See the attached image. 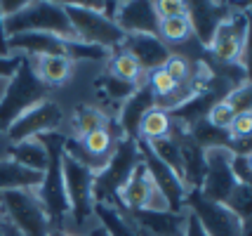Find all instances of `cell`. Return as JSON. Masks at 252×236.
<instances>
[{"instance_id": "obj_1", "label": "cell", "mask_w": 252, "mask_h": 236, "mask_svg": "<svg viewBox=\"0 0 252 236\" xmlns=\"http://www.w3.org/2000/svg\"><path fill=\"white\" fill-rule=\"evenodd\" d=\"M64 139L66 137L59 135V133H45V135L38 137V142L47 151V168L43 172V182H40L35 196L43 205L50 232H64V220L68 215V201H66L64 189V168H62Z\"/></svg>"}, {"instance_id": "obj_2", "label": "cell", "mask_w": 252, "mask_h": 236, "mask_svg": "<svg viewBox=\"0 0 252 236\" xmlns=\"http://www.w3.org/2000/svg\"><path fill=\"white\" fill-rule=\"evenodd\" d=\"M139 149L134 139L121 137L113 151H111L106 166L94 172V182H92V203H101V205H111L118 213H125L121 203V189L125 182L130 180L132 170L139 163Z\"/></svg>"}, {"instance_id": "obj_3", "label": "cell", "mask_w": 252, "mask_h": 236, "mask_svg": "<svg viewBox=\"0 0 252 236\" xmlns=\"http://www.w3.org/2000/svg\"><path fill=\"white\" fill-rule=\"evenodd\" d=\"M50 90L52 88H47L43 80L35 76L33 62H29V57H24L17 73L12 76L5 92L0 95V137L7 133V128L22 113H26L31 106L47 100Z\"/></svg>"}, {"instance_id": "obj_4", "label": "cell", "mask_w": 252, "mask_h": 236, "mask_svg": "<svg viewBox=\"0 0 252 236\" xmlns=\"http://www.w3.org/2000/svg\"><path fill=\"white\" fill-rule=\"evenodd\" d=\"M5 38L17 34H50L62 40H78L59 2H29L22 12L5 19Z\"/></svg>"}, {"instance_id": "obj_5", "label": "cell", "mask_w": 252, "mask_h": 236, "mask_svg": "<svg viewBox=\"0 0 252 236\" xmlns=\"http://www.w3.org/2000/svg\"><path fill=\"white\" fill-rule=\"evenodd\" d=\"M0 210L5 222H10L22 236H47V217L38 196L29 189L2 191L0 194Z\"/></svg>"}, {"instance_id": "obj_6", "label": "cell", "mask_w": 252, "mask_h": 236, "mask_svg": "<svg viewBox=\"0 0 252 236\" xmlns=\"http://www.w3.org/2000/svg\"><path fill=\"white\" fill-rule=\"evenodd\" d=\"M64 14L71 22V29L80 43H88V45H99L104 50L109 47H118L123 45V34L116 24L111 22L109 17H104V12H92V10H80L71 2H59Z\"/></svg>"}, {"instance_id": "obj_7", "label": "cell", "mask_w": 252, "mask_h": 236, "mask_svg": "<svg viewBox=\"0 0 252 236\" xmlns=\"http://www.w3.org/2000/svg\"><path fill=\"white\" fill-rule=\"evenodd\" d=\"M62 168H64V189L66 201H68V215L73 220L76 229H83L88 217L92 215V182H94V170L88 166L78 163L76 158L64 154L62 158Z\"/></svg>"}, {"instance_id": "obj_8", "label": "cell", "mask_w": 252, "mask_h": 236, "mask_svg": "<svg viewBox=\"0 0 252 236\" xmlns=\"http://www.w3.org/2000/svg\"><path fill=\"white\" fill-rule=\"evenodd\" d=\"M184 208H189V213L196 215V220L200 222V227L205 229L208 236H241L243 234V225L245 222H241L226 205L208 201L198 189L187 191Z\"/></svg>"}, {"instance_id": "obj_9", "label": "cell", "mask_w": 252, "mask_h": 236, "mask_svg": "<svg viewBox=\"0 0 252 236\" xmlns=\"http://www.w3.org/2000/svg\"><path fill=\"white\" fill-rule=\"evenodd\" d=\"M137 149H139V158H142L144 168H146L149 177H151V184H154V189L160 194V199L165 201L167 210H170V213H182V210H184V199H187L184 182L179 180L167 166H163V163L158 161V156L151 151V146L146 144V142L139 139V142H137Z\"/></svg>"}, {"instance_id": "obj_10", "label": "cell", "mask_w": 252, "mask_h": 236, "mask_svg": "<svg viewBox=\"0 0 252 236\" xmlns=\"http://www.w3.org/2000/svg\"><path fill=\"white\" fill-rule=\"evenodd\" d=\"M64 121V113L59 109V104L52 100H45L40 104L31 106L26 113H22L14 123L7 128V137L12 144L17 142H29L45 133H57V128Z\"/></svg>"}, {"instance_id": "obj_11", "label": "cell", "mask_w": 252, "mask_h": 236, "mask_svg": "<svg viewBox=\"0 0 252 236\" xmlns=\"http://www.w3.org/2000/svg\"><path fill=\"white\" fill-rule=\"evenodd\" d=\"M210 47L221 64H238L243 50L248 47V12H236L229 19H224L212 35Z\"/></svg>"}, {"instance_id": "obj_12", "label": "cell", "mask_w": 252, "mask_h": 236, "mask_svg": "<svg viewBox=\"0 0 252 236\" xmlns=\"http://www.w3.org/2000/svg\"><path fill=\"white\" fill-rule=\"evenodd\" d=\"M229 149H205V177L200 184V194L212 203H224L233 189V175L229 170Z\"/></svg>"}, {"instance_id": "obj_13", "label": "cell", "mask_w": 252, "mask_h": 236, "mask_svg": "<svg viewBox=\"0 0 252 236\" xmlns=\"http://www.w3.org/2000/svg\"><path fill=\"white\" fill-rule=\"evenodd\" d=\"M130 220L142 236H184L187 229V213L144 208L130 213Z\"/></svg>"}, {"instance_id": "obj_14", "label": "cell", "mask_w": 252, "mask_h": 236, "mask_svg": "<svg viewBox=\"0 0 252 236\" xmlns=\"http://www.w3.org/2000/svg\"><path fill=\"white\" fill-rule=\"evenodd\" d=\"M113 24L125 35H158V17L154 12V2L134 0V2H118V10L113 17Z\"/></svg>"}, {"instance_id": "obj_15", "label": "cell", "mask_w": 252, "mask_h": 236, "mask_svg": "<svg viewBox=\"0 0 252 236\" xmlns=\"http://www.w3.org/2000/svg\"><path fill=\"white\" fill-rule=\"evenodd\" d=\"M187 17L191 22V29L196 31L203 45L212 43V35L220 29L224 19H229V7L224 2H187Z\"/></svg>"}, {"instance_id": "obj_16", "label": "cell", "mask_w": 252, "mask_h": 236, "mask_svg": "<svg viewBox=\"0 0 252 236\" xmlns=\"http://www.w3.org/2000/svg\"><path fill=\"white\" fill-rule=\"evenodd\" d=\"M125 43V52H130L142 71H154V68H160L167 62V47L160 43L158 35H142V34H134V35H125L123 38Z\"/></svg>"}, {"instance_id": "obj_17", "label": "cell", "mask_w": 252, "mask_h": 236, "mask_svg": "<svg viewBox=\"0 0 252 236\" xmlns=\"http://www.w3.org/2000/svg\"><path fill=\"white\" fill-rule=\"evenodd\" d=\"M179 146V156H182V168H184V187L189 189H200L203 177H205V149L198 146L187 130H179L175 137Z\"/></svg>"}, {"instance_id": "obj_18", "label": "cell", "mask_w": 252, "mask_h": 236, "mask_svg": "<svg viewBox=\"0 0 252 236\" xmlns=\"http://www.w3.org/2000/svg\"><path fill=\"white\" fill-rule=\"evenodd\" d=\"M154 104H156V97L154 92L149 90V85H139L130 100H125L121 111V123H118L123 137L134 139V142L139 139V123H142L144 113L149 109H154Z\"/></svg>"}, {"instance_id": "obj_19", "label": "cell", "mask_w": 252, "mask_h": 236, "mask_svg": "<svg viewBox=\"0 0 252 236\" xmlns=\"http://www.w3.org/2000/svg\"><path fill=\"white\" fill-rule=\"evenodd\" d=\"M154 184L151 177L144 168V163L139 161L137 168L132 170L130 180L125 182V187L121 189V203L125 213H134V210H144V208H151V199H154Z\"/></svg>"}, {"instance_id": "obj_20", "label": "cell", "mask_w": 252, "mask_h": 236, "mask_svg": "<svg viewBox=\"0 0 252 236\" xmlns=\"http://www.w3.org/2000/svg\"><path fill=\"white\" fill-rule=\"evenodd\" d=\"M12 50H19V52H29L35 57H55L64 52V40L50 34H17L7 38V52Z\"/></svg>"}, {"instance_id": "obj_21", "label": "cell", "mask_w": 252, "mask_h": 236, "mask_svg": "<svg viewBox=\"0 0 252 236\" xmlns=\"http://www.w3.org/2000/svg\"><path fill=\"white\" fill-rule=\"evenodd\" d=\"M43 182V172H35L14 163V161H0V194L2 191H22L38 189Z\"/></svg>"}, {"instance_id": "obj_22", "label": "cell", "mask_w": 252, "mask_h": 236, "mask_svg": "<svg viewBox=\"0 0 252 236\" xmlns=\"http://www.w3.org/2000/svg\"><path fill=\"white\" fill-rule=\"evenodd\" d=\"M35 76L43 80L47 88L64 85L73 76V62L68 57L55 55V57H38V62H33Z\"/></svg>"}, {"instance_id": "obj_23", "label": "cell", "mask_w": 252, "mask_h": 236, "mask_svg": "<svg viewBox=\"0 0 252 236\" xmlns=\"http://www.w3.org/2000/svg\"><path fill=\"white\" fill-rule=\"evenodd\" d=\"M7 156H10V161H14V163H19V166L29 170H35V172H45V168H47V151L38 139L10 144L7 146Z\"/></svg>"}, {"instance_id": "obj_24", "label": "cell", "mask_w": 252, "mask_h": 236, "mask_svg": "<svg viewBox=\"0 0 252 236\" xmlns=\"http://www.w3.org/2000/svg\"><path fill=\"white\" fill-rule=\"evenodd\" d=\"M170 133H172V116H170V111H165L160 106H154V109H149L144 113L142 123H139V139L142 142L151 144V142L170 137Z\"/></svg>"}, {"instance_id": "obj_25", "label": "cell", "mask_w": 252, "mask_h": 236, "mask_svg": "<svg viewBox=\"0 0 252 236\" xmlns=\"http://www.w3.org/2000/svg\"><path fill=\"white\" fill-rule=\"evenodd\" d=\"M92 213H97L99 222H101V229L106 232V236H142L139 229L132 225V220L127 215L118 213V210L111 208V205L94 203V205H92Z\"/></svg>"}, {"instance_id": "obj_26", "label": "cell", "mask_w": 252, "mask_h": 236, "mask_svg": "<svg viewBox=\"0 0 252 236\" xmlns=\"http://www.w3.org/2000/svg\"><path fill=\"white\" fill-rule=\"evenodd\" d=\"M116 139L118 137H113L109 128H104V130H94V133H90V135L80 137V144L83 149L88 151L92 158H97V161H109L111 151H113V146H116Z\"/></svg>"}, {"instance_id": "obj_27", "label": "cell", "mask_w": 252, "mask_h": 236, "mask_svg": "<svg viewBox=\"0 0 252 236\" xmlns=\"http://www.w3.org/2000/svg\"><path fill=\"white\" fill-rule=\"evenodd\" d=\"M109 73L113 76V78L137 85V80H139V76H142V68H139L137 59H134L130 52L118 50L116 55L111 57V62H109Z\"/></svg>"}, {"instance_id": "obj_28", "label": "cell", "mask_w": 252, "mask_h": 236, "mask_svg": "<svg viewBox=\"0 0 252 236\" xmlns=\"http://www.w3.org/2000/svg\"><path fill=\"white\" fill-rule=\"evenodd\" d=\"M73 121H76V128L80 137L90 135V133H94V130H104V128H109V118H106V113L94 109V106H85V104H80L73 113Z\"/></svg>"}, {"instance_id": "obj_29", "label": "cell", "mask_w": 252, "mask_h": 236, "mask_svg": "<svg viewBox=\"0 0 252 236\" xmlns=\"http://www.w3.org/2000/svg\"><path fill=\"white\" fill-rule=\"evenodd\" d=\"M226 205L231 213L236 215L241 222H250V213H252V189L245 184H233L231 194L226 196V201L221 203Z\"/></svg>"}, {"instance_id": "obj_30", "label": "cell", "mask_w": 252, "mask_h": 236, "mask_svg": "<svg viewBox=\"0 0 252 236\" xmlns=\"http://www.w3.org/2000/svg\"><path fill=\"white\" fill-rule=\"evenodd\" d=\"M64 52L66 57L76 64V62H104L109 57V50L99 45H88V43H80V40H64Z\"/></svg>"}, {"instance_id": "obj_31", "label": "cell", "mask_w": 252, "mask_h": 236, "mask_svg": "<svg viewBox=\"0 0 252 236\" xmlns=\"http://www.w3.org/2000/svg\"><path fill=\"white\" fill-rule=\"evenodd\" d=\"M189 34H191V22H189L187 14L172 17V19H160V24H158V38L172 40V43L187 40Z\"/></svg>"}, {"instance_id": "obj_32", "label": "cell", "mask_w": 252, "mask_h": 236, "mask_svg": "<svg viewBox=\"0 0 252 236\" xmlns=\"http://www.w3.org/2000/svg\"><path fill=\"white\" fill-rule=\"evenodd\" d=\"M97 85H99V88H104V92H106V97H109L111 101H125V100H130L132 95H134V90L139 88V85H132V83H125V80L113 78L111 73L99 76Z\"/></svg>"}, {"instance_id": "obj_33", "label": "cell", "mask_w": 252, "mask_h": 236, "mask_svg": "<svg viewBox=\"0 0 252 236\" xmlns=\"http://www.w3.org/2000/svg\"><path fill=\"white\" fill-rule=\"evenodd\" d=\"M149 90L154 92V97H172L177 92V83L167 73H165V68H154V71H149ZM160 100H156V101H160Z\"/></svg>"}, {"instance_id": "obj_34", "label": "cell", "mask_w": 252, "mask_h": 236, "mask_svg": "<svg viewBox=\"0 0 252 236\" xmlns=\"http://www.w3.org/2000/svg\"><path fill=\"white\" fill-rule=\"evenodd\" d=\"M163 68H165V73L177 83V88L184 85V83L191 78V62H189L184 55H170L167 62L163 64Z\"/></svg>"}, {"instance_id": "obj_35", "label": "cell", "mask_w": 252, "mask_h": 236, "mask_svg": "<svg viewBox=\"0 0 252 236\" xmlns=\"http://www.w3.org/2000/svg\"><path fill=\"white\" fill-rule=\"evenodd\" d=\"M224 101H226L231 109H233V113H245V111H250V106H252L250 83L245 80L243 85H236L233 90H229L226 95H224Z\"/></svg>"}, {"instance_id": "obj_36", "label": "cell", "mask_w": 252, "mask_h": 236, "mask_svg": "<svg viewBox=\"0 0 252 236\" xmlns=\"http://www.w3.org/2000/svg\"><path fill=\"white\" fill-rule=\"evenodd\" d=\"M233 118H236V113H233V109H231L224 100H220L217 104H212L208 116H205V121H208L210 125H215V128H220V130H229L231 123H233Z\"/></svg>"}, {"instance_id": "obj_37", "label": "cell", "mask_w": 252, "mask_h": 236, "mask_svg": "<svg viewBox=\"0 0 252 236\" xmlns=\"http://www.w3.org/2000/svg\"><path fill=\"white\" fill-rule=\"evenodd\" d=\"M229 170H231V175H233V180H236V184L250 187V180H252V158L250 156H245V154H231Z\"/></svg>"}, {"instance_id": "obj_38", "label": "cell", "mask_w": 252, "mask_h": 236, "mask_svg": "<svg viewBox=\"0 0 252 236\" xmlns=\"http://www.w3.org/2000/svg\"><path fill=\"white\" fill-rule=\"evenodd\" d=\"M154 12L160 19H172V17H184L187 14V2H179V0H160L154 2Z\"/></svg>"}, {"instance_id": "obj_39", "label": "cell", "mask_w": 252, "mask_h": 236, "mask_svg": "<svg viewBox=\"0 0 252 236\" xmlns=\"http://www.w3.org/2000/svg\"><path fill=\"white\" fill-rule=\"evenodd\" d=\"M231 137L236 139H250V133H252V113L245 111V113H236L233 123L229 128Z\"/></svg>"}, {"instance_id": "obj_40", "label": "cell", "mask_w": 252, "mask_h": 236, "mask_svg": "<svg viewBox=\"0 0 252 236\" xmlns=\"http://www.w3.org/2000/svg\"><path fill=\"white\" fill-rule=\"evenodd\" d=\"M24 55H7L0 57V78H12L17 73V68L22 64Z\"/></svg>"}, {"instance_id": "obj_41", "label": "cell", "mask_w": 252, "mask_h": 236, "mask_svg": "<svg viewBox=\"0 0 252 236\" xmlns=\"http://www.w3.org/2000/svg\"><path fill=\"white\" fill-rule=\"evenodd\" d=\"M26 5H29V0H2V2H0V14H2V19L14 17V14L22 12Z\"/></svg>"}, {"instance_id": "obj_42", "label": "cell", "mask_w": 252, "mask_h": 236, "mask_svg": "<svg viewBox=\"0 0 252 236\" xmlns=\"http://www.w3.org/2000/svg\"><path fill=\"white\" fill-rule=\"evenodd\" d=\"M5 19H2V14H0V57H7V38H5Z\"/></svg>"}, {"instance_id": "obj_43", "label": "cell", "mask_w": 252, "mask_h": 236, "mask_svg": "<svg viewBox=\"0 0 252 236\" xmlns=\"http://www.w3.org/2000/svg\"><path fill=\"white\" fill-rule=\"evenodd\" d=\"M0 236H22V234H19L10 222H5V220H2V225H0Z\"/></svg>"}, {"instance_id": "obj_44", "label": "cell", "mask_w": 252, "mask_h": 236, "mask_svg": "<svg viewBox=\"0 0 252 236\" xmlns=\"http://www.w3.org/2000/svg\"><path fill=\"white\" fill-rule=\"evenodd\" d=\"M88 236H106V232H104L101 227H97V229H92V232H90Z\"/></svg>"}, {"instance_id": "obj_45", "label": "cell", "mask_w": 252, "mask_h": 236, "mask_svg": "<svg viewBox=\"0 0 252 236\" xmlns=\"http://www.w3.org/2000/svg\"><path fill=\"white\" fill-rule=\"evenodd\" d=\"M47 236H71V234H66V232H50Z\"/></svg>"}, {"instance_id": "obj_46", "label": "cell", "mask_w": 252, "mask_h": 236, "mask_svg": "<svg viewBox=\"0 0 252 236\" xmlns=\"http://www.w3.org/2000/svg\"><path fill=\"white\" fill-rule=\"evenodd\" d=\"M0 225H2V210H0Z\"/></svg>"}]
</instances>
